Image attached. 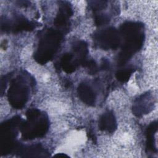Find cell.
<instances>
[{
    "label": "cell",
    "mask_w": 158,
    "mask_h": 158,
    "mask_svg": "<svg viewBox=\"0 0 158 158\" xmlns=\"http://www.w3.org/2000/svg\"><path fill=\"white\" fill-rule=\"evenodd\" d=\"M28 122L22 127V135L25 139L43 136L48 128L47 118L37 109H30L27 112Z\"/></svg>",
    "instance_id": "1"
},
{
    "label": "cell",
    "mask_w": 158,
    "mask_h": 158,
    "mask_svg": "<svg viewBox=\"0 0 158 158\" xmlns=\"http://www.w3.org/2000/svg\"><path fill=\"white\" fill-rule=\"evenodd\" d=\"M61 35L59 32L49 30L40 41L35 56L36 60L41 64L50 60L57 51Z\"/></svg>",
    "instance_id": "2"
},
{
    "label": "cell",
    "mask_w": 158,
    "mask_h": 158,
    "mask_svg": "<svg viewBox=\"0 0 158 158\" xmlns=\"http://www.w3.org/2000/svg\"><path fill=\"white\" fill-rule=\"evenodd\" d=\"M28 88L22 80H15L8 91V98L10 104L17 109L23 106L28 99Z\"/></svg>",
    "instance_id": "3"
},
{
    "label": "cell",
    "mask_w": 158,
    "mask_h": 158,
    "mask_svg": "<svg viewBox=\"0 0 158 158\" xmlns=\"http://www.w3.org/2000/svg\"><path fill=\"white\" fill-rule=\"evenodd\" d=\"M98 41L102 48L114 49L119 44V37L115 29L109 28L103 31L99 35Z\"/></svg>",
    "instance_id": "4"
},
{
    "label": "cell",
    "mask_w": 158,
    "mask_h": 158,
    "mask_svg": "<svg viewBox=\"0 0 158 158\" xmlns=\"http://www.w3.org/2000/svg\"><path fill=\"white\" fill-rule=\"evenodd\" d=\"M99 127L101 130L108 132H113L116 129V120L114 114L111 112L103 114L100 117Z\"/></svg>",
    "instance_id": "5"
},
{
    "label": "cell",
    "mask_w": 158,
    "mask_h": 158,
    "mask_svg": "<svg viewBox=\"0 0 158 158\" xmlns=\"http://www.w3.org/2000/svg\"><path fill=\"white\" fill-rule=\"evenodd\" d=\"M78 94L80 99L85 104L93 106L95 103V95L91 88L85 83H81L78 87Z\"/></svg>",
    "instance_id": "6"
},
{
    "label": "cell",
    "mask_w": 158,
    "mask_h": 158,
    "mask_svg": "<svg viewBox=\"0 0 158 158\" xmlns=\"http://www.w3.org/2000/svg\"><path fill=\"white\" fill-rule=\"evenodd\" d=\"M157 131V123L154 122L147 129V148L152 151H156L154 134Z\"/></svg>",
    "instance_id": "7"
},
{
    "label": "cell",
    "mask_w": 158,
    "mask_h": 158,
    "mask_svg": "<svg viewBox=\"0 0 158 158\" xmlns=\"http://www.w3.org/2000/svg\"><path fill=\"white\" fill-rule=\"evenodd\" d=\"M73 56L70 54H65L61 59V65L64 70L67 73H72L75 69V64L72 62Z\"/></svg>",
    "instance_id": "8"
},
{
    "label": "cell",
    "mask_w": 158,
    "mask_h": 158,
    "mask_svg": "<svg viewBox=\"0 0 158 158\" xmlns=\"http://www.w3.org/2000/svg\"><path fill=\"white\" fill-rule=\"evenodd\" d=\"M132 72H133V70L131 69L120 70L119 72H118L117 73L116 77L119 81L125 82V81H127L129 79Z\"/></svg>",
    "instance_id": "9"
},
{
    "label": "cell",
    "mask_w": 158,
    "mask_h": 158,
    "mask_svg": "<svg viewBox=\"0 0 158 158\" xmlns=\"http://www.w3.org/2000/svg\"><path fill=\"white\" fill-rule=\"evenodd\" d=\"M109 21V18L104 15H98L95 18L96 23L98 25H101L104 23H107Z\"/></svg>",
    "instance_id": "10"
},
{
    "label": "cell",
    "mask_w": 158,
    "mask_h": 158,
    "mask_svg": "<svg viewBox=\"0 0 158 158\" xmlns=\"http://www.w3.org/2000/svg\"><path fill=\"white\" fill-rule=\"evenodd\" d=\"M54 156H63V157H68L67 155L65 154H62V153H60V154H56Z\"/></svg>",
    "instance_id": "11"
}]
</instances>
